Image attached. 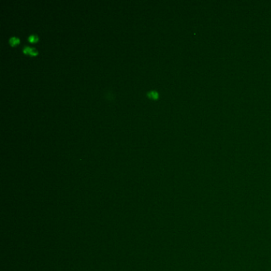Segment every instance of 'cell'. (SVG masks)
<instances>
[{"mask_svg":"<svg viewBox=\"0 0 271 271\" xmlns=\"http://www.w3.org/2000/svg\"><path fill=\"white\" fill-rule=\"evenodd\" d=\"M28 40H29L30 42H35V41H37V37L34 34H32L28 37Z\"/></svg>","mask_w":271,"mask_h":271,"instance_id":"3","label":"cell"},{"mask_svg":"<svg viewBox=\"0 0 271 271\" xmlns=\"http://www.w3.org/2000/svg\"><path fill=\"white\" fill-rule=\"evenodd\" d=\"M31 49H32V48H31V47L26 46V47H24V49H23V52L25 53H29L31 51Z\"/></svg>","mask_w":271,"mask_h":271,"instance_id":"4","label":"cell"},{"mask_svg":"<svg viewBox=\"0 0 271 271\" xmlns=\"http://www.w3.org/2000/svg\"><path fill=\"white\" fill-rule=\"evenodd\" d=\"M29 54H30V55H36V54H37V51L34 49L32 48V49H31V51H30V53H29Z\"/></svg>","mask_w":271,"mask_h":271,"instance_id":"5","label":"cell"},{"mask_svg":"<svg viewBox=\"0 0 271 271\" xmlns=\"http://www.w3.org/2000/svg\"><path fill=\"white\" fill-rule=\"evenodd\" d=\"M9 42L11 45H16L19 42V39L16 37H12L11 38H10V40H9Z\"/></svg>","mask_w":271,"mask_h":271,"instance_id":"2","label":"cell"},{"mask_svg":"<svg viewBox=\"0 0 271 271\" xmlns=\"http://www.w3.org/2000/svg\"><path fill=\"white\" fill-rule=\"evenodd\" d=\"M147 96H148V97H150V98L151 99H156L158 98V94L157 92H155V91H150V92H148Z\"/></svg>","mask_w":271,"mask_h":271,"instance_id":"1","label":"cell"}]
</instances>
